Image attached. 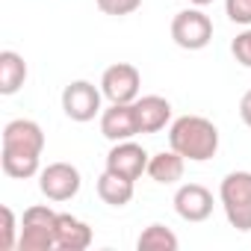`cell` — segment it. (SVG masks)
<instances>
[{
    "label": "cell",
    "instance_id": "cell-17",
    "mask_svg": "<svg viewBox=\"0 0 251 251\" xmlns=\"http://www.w3.org/2000/svg\"><path fill=\"white\" fill-rule=\"evenodd\" d=\"M177 245H180L177 236L166 225H148L139 233V239H136V248L139 251H175Z\"/></svg>",
    "mask_w": 251,
    "mask_h": 251
},
{
    "label": "cell",
    "instance_id": "cell-19",
    "mask_svg": "<svg viewBox=\"0 0 251 251\" xmlns=\"http://www.w3.org/2000/svg\"><path fill=\"white\" fill-rule=\"evenodd\" d=\"M95 3H98V9H100L103 15H115V18H121V15L136 12V9L142 6V0H95Z\"/></svg>",
    "mask_w": 251,
    "mask_h": 251
},
{
    "label": "cell",
    "instance_id": "cell-16",
    "mask_svg": "<svg viewBox=\"0 0 251 251\" xmlns=\"http://www.w3.org/2000/svg\"><path fill=\"white\" fill-rule=\"evenodd\" d=\"M56 248V227L45 225H21L18 251H53Z\"/></svg>",
    "mask_w": 251,
    "mask_h": 251
},
{
    "label": "cell",
    "instance_id": "cell-8",
    "mask_svg": "<svg viewBox=\"0 0 251 251\" xmlns=\"http://www.w3.org/2000/svg\"><path fill=\"white\" fill-rule=\"evenodd\" d=\"M148 151L142 145H136L133 139H124V142H112L109 154H106V172L118 175V177H127V180H139L148 172Z\"/></svg>",
    "mask_w": 251,
    "mask_h": 251
},
{
    "label": "cell",
    "instance_id": "cell-18",
    "mask_svg": "<svg viewBox=\"0 0 251 251\" xmlns=\"http://www.w3.org/2000/svg\"><path fill=\"white\" fill-rule=\"evenodd\" d=\"M0 216H3V233H0V248H3V251H12V248H18V236H21L18 219H15V213H12V207H0Z\"/></svg>",
    "mask_w": 251,
    "mask_h": 251
},
{
    "label": "cell",
    "instance_id": "cell-7",
    "mask_svg": "<svg viewBox=\"0 0 251 251\" xmlns=\"http://www.w3.org/2000/svg\"><path fill=\"white\" fill-rule=\"evenodd\" d=\"M83 180H80V172L71 166V163H50L39 172V189L48 201H71L77 192H80Z\"/></svg>",
    "mask_w": 251,
    "mask_h": 251
},
{
    "label": "cell",
    "instance_id": "cell-23",
    "mask_svg": "<svg viewBox=\"0 0 251 251\" xmlns=\"http://www.w3.org/2000/svg\"><path fill=\"white\" fill-rule=\"evenodd\" d=\"M189 3H192V6H210L213 0H189Z\"/></svg>",
    "mask_w": 251,
    "mask_h": 251
},
{
    "label": "cell",
    "instance_id": "cell-5",
    "mask_svg": "<svg viewBox=\"0 0 251 251\" xmlns=\"http://www.w3.org/2000/svg\"><path fill=\"white\" fill-rule=\"evenodd\" d=\"M142 89V74L130 62H115L100 77V92L109 103H133Z\"/></svg>",
    "mask_w": 251,
    "mask_h": 251
},
{
    "label": "cell",
    "instance_id": "cell-15",
    "mask_svg": "<svg viewBox=\"0 0 251 251\" xmlns=\"http://www.w3.org/2000/svg\"><path fill=\"white\" fill-rule=\"evenodd\" d=\"M98 195H100V201L109 204V207H127V204L133 201V180L118 177V175H112V172H103V175L98 177Z\"/></svg>",
    "mask_w": 251,
    "mask_h": 251
},
{
    "label": "cell",
    "instance_id": "cell-4",
    "mask_svg": "<svg viewBox=\"0 0 251 251\" xmlns=\"http://www.w3.org/2000/svg\"><path fill=\"white\" fill-rule=\"evenodd\" d=\"M172 39L183 50H204L213 42V21L201 9H183L172 18Z\"/></svg>",
    "mask_w": 251,
    "mask_h": 251
},
{
    "label": "cell",
    "instance_id": "cell-11",
    "mask_svg": "<svg viewBox=\"0 0 251 251\" xmlns=\"http://www.w3.org/2000/svg\"><path fill=\"white\" fill-rule=\"evenodd\" d=\"M133 112H136V124L139 133H160L166 124L172 121V103L160 95H142L133 100Z\"/></svg>",
    "mask_w": 251,
    "mask_h": 251
},
{
    "label": "cell",
    "instance_id": "cell-3",
    "mask_svg": "<svg viewBox=\"0 0 251 251\" xmlns=\"http://www.w3.org/2000/svg\"><path fill=\"white\" fill-rule=\"evenodd\" d=\"M222 210L230 227L248 233L251 230V172H230L219 186Z\"/></svg>",
    "mask_w": 251,
    "mask_h": 251
},
{
    "label": "cell",
    "instance_id": "cell-12",
    "mask_svg": "<svg viewBox=\"0 0 251 251\" xmlns=\"http://www.w3.org/2000/svg\"><path fill=\"white\" fill-rule=\"evenodd\" d=\"M92 245V227L71 213L56 216V248L59 251H86Z\"/></svg>",
    "mask_w": 251,
    "mask_h": 251
},
{
    "label": "cell",
    "instance_id": "cell-9",
    "mask_svg": "<svg viewBox=\"0 0 251 251\" xmlns=\"http://www.w3.org/2000/svg\"><path fill=\"white\" fill-rule=\"evenodd\" d=\"M175 210L183 222H207L213 216V192L201 183H183L175 192Z\"/></svg>",
    "mask_w": 251,
    "mask_h": 251
},
{
    "label": "cell",
    "instance_id": "cell-14",
    "mask_svg": "<svg viewBox=\"0 0 251 251\" xmlns=\"http://www.w3.org/2000/svg\"><path fill=\"white\" fill-rule=\"evenodd\" d=\"M27 80V62L15 50H0V95H15Z\"/></svg>",
    "mask_w": 251,
    "mask_h": 251
},
{
    "label": "cell",
    "instance_id": "cell-22",
    "mask_svg": "<svg viewBox=\"0 0 251 251\" xmlns=\"http://www.w3.org/2000/svg\"><path fill=\"white\" fill-rule=\"evenodd\" d=\"M239 118L245 121V127H251V89L242 95V100H239Z\"/></svg>",
    "mask_w": 251,
    "mask_h": 251
},
{
    "label": "cell",
    "instance_id": "cell-13",
    "mask_svg": "<svg viewBox=\"0 0 251 251\" xmlns=\"http://www.w3.org/2000/svg\"><path fill=\"white\" fill-rule=\"evenodd\" d=\"M183 169H186V160L172 148V151H160V154H154L151 160H148V177L154 180V183H163V186H169V183H177L180 177H183Z\"/></svg>",
    "mask_w": 251,
    "mask_h": 251
},
{
    "label": "cell",
    "instance_id": "cell-21",
    "mask_svg": "<svg viewBox=\"0 0 251 251\" xmlns=\"http://www.w3.org/2000/svg\"><path fill=\"white\" fill-rule=\"evenodd\" d=\"M230 53H233V59L239 62V65H245V68H251V27H245L236 39H233V45H230Z\"/></svg>",
    "mask_w": 251,
    "mask_h": 251
},
{
    "label": "cell",
    "instance_id": "cell-10",
    "mask_svg": "<svg viewBox=\"0 0 251 251\" xmlns=\"http://www.w3.org/2000/svg\"><path fill=\"white\" fill-rule=\"evenodd\" d=\"M100 133L109 142H124V139L139 136V124H136L133 103H109L100 112Z\"/></svg>",
    "mask_w": 251,
    "mask_h": 251
},
{
    "label": "cell",
    "instance_id": "cell-1",
    "mask_svg": "<svg viewBox=\"0 0 251 251\" xmlns=\"http://www.w3.org/2000/svg\"><path fill=\"white\" fill-rule=\"evenodd\" d=\"M42 151H45V130L30 118H15L3 127V151H0V166L3 175L15 180L36 177L42 169Z\"/></svg>",
    "mask_w": 251,
    "mask_h": 251
},
{
    "label": "cell",
    "instance_id": "cell-6",
    "mask_svg": "<svg viewBox=\"0 0 251 251\" xmlns=\"http://www.w3.org/2000/svg\"><path fill=\"white\" fill-rule=\"evenodd\" d=\"M100 98H103V92L95 89V83H89V80H74V83H68V86L62 89V109H65V115H68L71 121L86 124V121H92L95 115L103 112V109H100Z\"/></svg>",
    "mask_w": 251,
    "mask_h": 251
},
{
    "label": "cell",
    "instance_id": "cell-2",
    "mask_svg": "<svg viewBox=\"0 0 251 251\" xmlns=\"http://www.w3.org/2000/svg\"><path fill=\"white\" fill-rule=\"evenodd\" d=\"M169 145L189 163H207L219 151V127L204 115H180L169 127Z\"/></svg>",
    "mask_w": 251,
    "mask_h": 251
},
{
    "label": "cell",
    "instance_id": "cell-20",
    "mask_svg": "<svg viewBox=\"0 0 251 251\" xmlns=\"http://www.w3.org/2000/svg\"><path fill=\"white\" fill-rule=\"evenodd\" d=\"M225 15L233 24L251 27V0H225Z\"/></svg>",
    "mask_w": 251,
    "mask_h": 251
}]
</instances>
